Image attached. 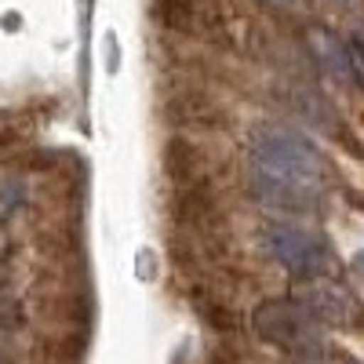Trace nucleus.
<instances>
[{
	"label": "nucleus",
	"instance_id": "obj_4",
	"mask_svg": "<svg viewBox=\"0 0 364 364\" xmlns=\"http://www.w3.org/2000/svg\"><path fill=\"white\" fill-rule=\"evenodd\" d=\"M295 299L302 302V310H306L321 328H324V324H328V328H353V324L364 317L360 306H357V299H353L343 284L328 281V277H321V281H302V288H299Z\"/></svg>",
	"mask_w": 364,
	"mask_h": 364
},
{
	"label": "nucleus",
	"instance_id": "obj_1",
	"mask_svg": "<svg viewBox=\"0 0 364 364\" xmlns=\"http://www.w3.org/2000/svg\"><path fill=\"white\" fill-rule=\"evenodd\" d=\"M328 182L324 154L291 128L262 124L252 135V190L259 200L295 215H310L321 208Z\"/></svg>",
	"mask_w": 364,
	"mask_h": 364
},
{
	"label": "nucleus",
	"instance_id": "obj_6",
	"mask_svg": "<svg viewBox=\"0 0 364 364\" xmlns=\"http://www.w3.org/2000/svg\"><path fill=\"white\" fill-rule=\"evenodd\" d=\"M18 321H22L18 302H15V299H8V295H0V336H4V331H15V328H18Z\"/></svg>",
	"mask_w": 364,
	"mask_h": 364
},
{
	"label": "nucleus",
	"instance_id": "obj_11",
	"mask_svg": "<svg viewBox=\"0 0 364 364\" xmlns=\"http://www.w3.org/2000/svg\"><path fill=\"white\" fill-rule=\"evenodd\" d=\"M0 273H4V252H0Z\"/></svg>",
	"mask_w": 364,
	"mask_h": 364
},
{
	"label": "nucleus",
	"instance_id": "obj_3",
	"mask_svg": "<svg viewBox=\"0 0 364 364\" xmlns=\"http://www.w3.org/2000/svg\"><path fill=\"white\" fill-rule=\"evenodd\" d=\"M255 336L281 350H314L321 339V324L302 310L299 299H266L252 314Z\"/></svg>",
	"mask_w": 364,
	"mask_h": 364
},
{
	"label": "nucleus",
	"instance_id": "obj_2",
	"mask_svg": "<svg viewBox=\"0 0 364 364\" xmlns=\"http://www.w3.org/2000/svg\"><path fill=\"white\" fill-rule=\"evenodd\" d=\"M262 240H266V252L299 281H321L336 269V252H331V245L306 226L269 223Z\"/></svg>",
	"mask_w": 364,
	"mask_h": 364
},
{
	"label": "nucleus",
	"instance_id": "obj_10",
	"mask_svg": "<svg viewBox=\"0 0 364 364\" xmlns=\"http://www.w3.org/2000/svg\"><path fill=\"white\" fill-rule=\"evenodd\" d=\"M299 364H324V360H314V357H302Z\"/></svg>",
	"mask_w": 364,
	"mask_h": 364
},
{
	"label": "nucleus",
	"instance_id": "obj_9",
	"mask_svg": "<svg viewBox=\"0 0 364 364\" xmlns=\"http://www.w3.org/2000/svg\"><path fill=\"white\" fill-rule=\"evenodd\" d=\"M336 8H343V11H360L364 8V0H331Z\"/></svg>",
	"mask_w": 364,
	"mask_h": 364
},
{
	"label": "nucleus",
	"instance_id": "obj_7",
	"mask_svg": "<svg viewBox=\"0 0 364 364\" xmlns=\"http://www.w3.org/2000/svg\"><path fill=\"white\" fill-rule=\"evenodd\" d=\"M350 51H353V63H357V73L364 77V33H360V37H353Z\"/></svg>",
	"mask_w": 364,
	"mask_h": 364
},
{
	"label": "nucleus",
	"instance_id": "obj_8",
	"mask_svg": "<svg viewBox=\"0 0 364 364\" xmlns=\"http://www.w3.org/2000/svg\"><path fill=\"white\" fill-rule=\"evenodd\" d=\"M269 8H281V11H299V8H306V0H266Z\"/></svg>",
	"mask_w": 364,
	"mask_h": 364
},
{
	"label": "nucleus",
	"instance_id": "obj_5",
	"mask_svg": "<svg viewBox=\"0 0 364 364\" xmlns=\"http://www.w3.org/2000/svg\"><path fill=\"white\" fill-rule=\"evenodd\" d=\"M310 48H314V55H317V63H321L331 77H336V80H343V84L360 80L350 44H343L336 33H328V29H314V33H310Z\"/></svg>",
	"mask_w": 364,
	"mask_h": 364
}]
</instances>
